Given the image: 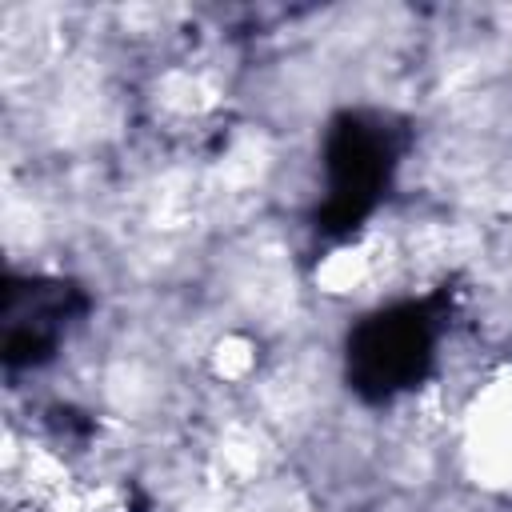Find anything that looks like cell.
<instances>
[{
  "label": "cell",
  "instance_id": "obj_1",
  "mask_svg": "<svg viewBox=\"0 0 512 512\" xmlns=\"http://www.w3.org/2000/svg\"><path fill=\"white\" fill-rule=\"evenodd\" d=\"M392 172V144L388 128L364 124L360 116H344L328 140V212L340 216V224H356L372 200L376 188Z\"/></svg>",
  "mask_w": 512,
  "mask_h": 512
},
{
  "label": "cell",
  "instance_id": "obj_2",
  "mask_svg": "<svg viewBox=\"0 0 512 512\" xmlns=\"http://www.w3.org/2000/svg\"><path fill=\"white\" fill-rule=\"evenodd\" d=\"M428 356H432V332L420 308H396L388 316H376L352 340L360 388H372L376 396L408 388L424 372Z\"/></svg>",
  "mask_w": 512,
  "mask_h": 512
},
{
  "label": "cell",
  "instance_id": "obj_3",
  "mask_svg": "<svg viewBox=\"0 0 512 512\" xmlns=\"http://www.w3.org/2000/svg\"><path fill=\"white\" fill-rule=\"evenodd\" d=\"M68 284H44V280H28V284H8V300H4V360L8 368L20 364H40L52 356L64 320L72 316L68 304Z\"/></svg>",
  "mask_w": 512,
  "mask_h": 512
}]
</instances>
